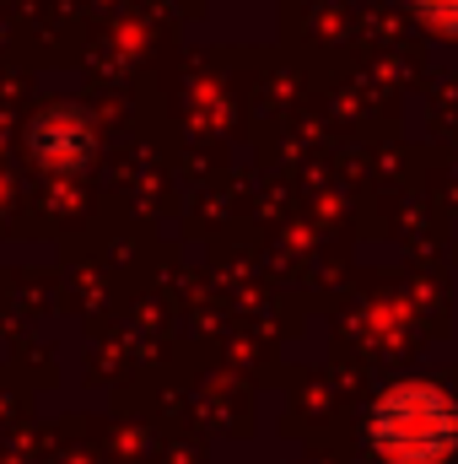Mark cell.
Here are the masks:
<instances>
[{"label": "cell", "mask_w": 458, "mask_h": 464, "mask_svg": "<svg viewBox=\"0 0 458 464\" xmlns=\"http://www.w3.org/2000/svg\"><path fill=\"white\" fill-rule=\"evenodd\" d=\"M372 449L383 464H448L458 454V400L437 383H399L372 405Z\"/></svg>", "instance_id": "obj_1"}]
</instances>
